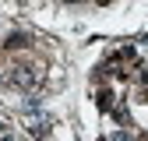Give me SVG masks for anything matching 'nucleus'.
<instances>
[{"mask_svg": "<svg viewBox=\"0 0 148 141\" xmlns=\"http://www.w3.org/2000/svg\"><path fill=\"white\" fill-rule=\"evenodd\" d=\"M39 78H42V70L35 67V64H14V67L7 70V81H11V85H21V88L39 85Z\"/></svg>", "mask_w": 148, "mask_h": 141, "instance_id": "f257e3e1", "label": "nucleus"}, {"mask_svg": "<svg viewBox=\"0 0 148 141\" xmlns=\"http://www.w3.org/2000/svg\"><path fill=\"white\" fill-rule=\"evenodd\" d=\"M4 46H7V49H25V46H28V39H25L21 32H14V35H7V42H4Z\"/></svg>", "mask_w": 148, "mask_h": 141, "instance_id": "f03ea898", "label": "nucleus"}, {"mask_svg": "<svg viewBox=\"0 0 148 141\" xmlns=\"http://www.w3.org/2000/svg\"><path fill=\"white\" fill-rule=\"evenodd\" d=\"M95 4H109V0H95Z\"/></svg>", "mask_w": 148, "mask_h": 141, "instance_id": "7ed1b4c3", "label": "nucleus"}, {"mask_svg": "<svg viewBox=\"0 0 148 141\" xmlns=\"http://www.w3.org/2000/svg\"><path fill=\"white\" fill-rule=\"evenodd\" d=\"M67 4H78V0H67Z\"/></svg>", "mask_w": 148, "mask_h": 141, "instance_id": "20e7f679", "label": "nucleus"}]
</instances>
